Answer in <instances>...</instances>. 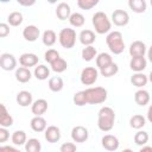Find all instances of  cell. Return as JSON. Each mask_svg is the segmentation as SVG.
Instances as JSON below:
<instances>
[{
	"label": "cell",
	"instance_id": "cell-1",
	"mask_svg": "<svg viewBox=\"0 0 152 152\" xmlns=\"http://www.w3.org/2000/svg\"><path fill=\"white\" fill-rule=\"evenodd\" d=\"M97 126L102 132H108L113 128L115 121V113L110 107H102L97 113Z\"/></svg>",
	"mask_w": 152,
	"mask_h": 152
},
{
	"label": "cell",
	"instance_id": "cell-2",
	"mask_svg": "<svg viewBox=\"0 0 152 152\" xmlns=\"http://www.w3.org/2000/svg\"><path fill=\"white\" fill-rule=\"evenodd\" d=\"M106 43L114 55H120L125 50V43L122 39V33L119 31H112L106 37Z\"/></svg>",
	"mask_w": 152,
	"mask_h": 152
},
{
	"label": "cell",
	"instance_id": "cell-3",
	"mask_svg": "<svg viewBox=\"0 0 152 152\" xmlns=\"http://www.w3.org/2000/svg\"><path fill=\"white\" fill-rule=\"evenodd\" d=\"M91 21H93V26H94L95 31L99 34H104V33H108L110 31L112 23L108 19V17H107V14L104 12H101V11L96 12L93 15Z\"/></svg>",
	"mask_w": 152,
	"mask_h": 152
},
{
	"label": "cell",
	"instance_id": "cell-4",
	"mask_svg": "<svg viewBox=\"0 0 152 152\" xmlns=\"http://www.w3.org/2000/svg\"><path fill=\"white\" fill-rule=\"evenodd\" d=\"M87 101L90 104H99L102 103L107 100V90L102 87H94V88H88L84 90Z\"/></svg>",
	"mask_w": 152,
	"mask_h": 152
},
{
	"label": "cell",
	"instance_id": "cell-5",
	"mask_svg": "<svg viewBox=\"0 0 152 152\" xmlns=\"http://www.w3.org/2000/svg\"><path fill=\"white\" fill-rule=\"evenodd\" d=\"M58 40L59 44L64 48V49H71L74 48L75 43H76V32L74 28H62L59 34H58Z\"/></svg>",
	"mask_w": 152,
	"mask_h": 152
},
{
	"label": "cell",
	"instance_id": "cell-6",
	"mask_svg": "<svg viewBox=\"0 0 152 152\" xmlns=\"http://www.w3.org/2000/svg\"><path fill=\"white\" fill-rule=\"evenodd\" d=\"M97 77H99V71L94 68V66H87L82 70L81 72V82L84 84V86H91L94 84L96 81H97Z\"/></svg>",
	"mask_w": 152,
	"mask_h": 152
},
{
	"label": "cell",
	"instance_id": "cell-7",
	"mask_svg": "<svg viewBox=\"0 0 152 152\" xmlns=\"http://www.w3.org/2000/svg\"><path fill=\"white\" fill-rule=\"evenodd\" d=\"M0 66L5 71L14 70L17 66V59L12 53H2L0 56Z\"/></svg>",
	"mask_w": 152,
	"mask_h": 152
},
{
	"label": "cell",
	"instance_id": "cell-8",
	"mask_svg": "<svg viewBox=\"0 0 152 152\" xmlns=\"http://www.w3.org/2000/svg\"><path fill=\"white\" fill-rule=\"evenodd\" d=\"M112 21L116 26H126L129 21V15L124 10H115L112 13Z\"/></svg>",
	"mask_w": 152,
	"mask_h": 152
},
{
	"label": "cell",
	"instance_id": "cell-9",
	"mask_svg": "<svg viewBox=\"0 0 152 152\" xmlns=\"http://www.w3.org/2000/svg\"><path fill=\"white\" fill-rule=\"evenodd\" d=\"M89 137L88 129L84 126H75L71 129V139L75 142H84Z\"/></svg>",
	"mask_w": 152,
	"mask_h": 152
},
{
	"label": "cell",
	"instance_id": "cell-10",
	"mask_svg": "<svg viewBox=\"0 0 152 152\" xmlns=\"http://www.w3.org/2000/svg\"><path fill=\"white\" fill-rule=\"evenodd\" d=\"M119 139L112 134H106L101 139V145L107 151H116L119 148Z\"/></svg>",
	"mask_w": 152,
	"mask_h": 152
},
{
	"label": "cell",
	"instance_id": "cell-11",
	"mask_svg": "<svg viewBox=\"0 0 152 152\" xmlns=\"http://www.w3.org/2000/svg\"><path fill=\"white\" fill-rule=\"evenodd\" d=\"M128 52L132 58L133 57H144V55L146 53V45L141 40H135L129 45Z\"/></svg>",
	"mask_w": 152,
	"mask_h": 152
},
{
	"label": "cell",
	"instance_id": "cell-12",
	"mask_svg": "<svg viewBox=\"0 0 152 152\" xmlns=\"http://www.w3.org/2000/svg\"><path fill=\"white\" fill-rule=\"evenodd\" d=\"M19 63L21 66L24 68H30V66H34L38 64V57L37 55L34 53H31V52H26V53H23L20 57H19Z\"/></svg>",
	"mask_w": 152,
	"mask_h": 152
},
{
	"label": "cell",
	"instance_id": "cell-13",
	"mask_svg": "<svg viewBox=\"0 0 152 152\" xmlns=\"http://www.w3.org/2000/svg\"><path fill=\"white\" fill-rule=\"evenodd\" d=\"M39 34H40V31L36 25H27L23 30V37L27 42H36L38 39Z\"/></svg>",
	"mask_w": 152,
	"mask_h": 152
},
{
	"label": "cell",
	"instance_id": "cell-14",
	"mask_svg": "<svg viewBox=\"0 0 152 152\" xmlns=\"http://www.w3.org/2000/svg\"><path fill=\"white\" fill-rule=\"evenodd\" d=\"M31 110L36 116H42L48 110V101L45 99H38L31 104Z\"/></svg>",
	"mask_w": 152,
	"mask_h": 152
},
{
	"label": "cell",
	"instance_id": "cell-15",
	"mask_svg": "<svg viewBox=\"0 0 152 152\" xmlns=\"http://www.w3.org/2000/svg\"><path fill=\"white\" fill-rule=\"evenodd\" d=\"M45 139L48 140V142H57L59 141L61 139V129L57 127V126H49L46 129H45Z\"/></svg>",
	"mask_w": 152,
	"mask_h": 152
},
{
	"label": "cell",
	"instance_id": "cell-16",
	"mask_svg": "<svg viewBox=\"0 0 152 152\" xmlns=\"http://www.w3.org/2000/svg\"><path fill=\"white\" fill-rule=\"evenodd\" d=\"M147 65V61L145 57H133L129 61V68L135 72H141Z\"/></svg>",
	"mask_w": 152,
	"mask_h": 152
},
{
	"label": "cell",
	"instance_id": "cell-17",
	"mask_svg": "<svg viewBox=\"0 0 152 152\" xmlns=\"http://www.w3.org/2000/svg\"><path fill=\"white\" fill-rule=\"evenodd\" d=\"M56 15L58 17V19L61 20H66L70 18L71 15V10H70V6L66 4V2H61L57 5V8H56Z\"/></svg>",
	"mask_w": 152,
	"mask_h": 152
},
{
	"label": "cell",
	"instance_id": "cell-18",
	"mask_svg": "<svg viewBox=\"0 0 152 152\" xmlns=\"http://www.w3.org/2000/svg\"><path fill=\"white\" fill-rule=\"evenodd\" d=\"M95 38H96L95 33L91 30H83V31H81V33L78 36L80 43L83 44L84 46H90L95 42Z\"/></svg>",
	"mask_w": 152,
	"mask_h": 152
},
{
	"label": "cell",
	"instance_id": "cell-19",
	"mask_svg": "<svg viewBox=\"0 0 152 152\" xmlns=\"http://www.w3.org/2000/svg\"><path fill=\"white\" fill-rule=\"evenodd\" d=\"M17 102L19 106L21 107H27L30 104H32V94L27 90H21L17 94V97H15Z\"/></svg>",
	"mask_w": 152,
	"mask_h": 152
},
{
	"label": "cell",
	"instance_id": "cell-20",
	"mask_svg": "<svg viewBox=\"0 0 152 152\" xmlns=\"http://www.w3.org/2000/svg\"><path fill=\"white\" fill-rule=\"evenodd\" d=\"M134 101L140 107L146 106L150 102V94H148V91L147 90H144V89H139L134 94Z\"/></svg>",
	"mask_w": 152,
	"mask_h": 152
},
{
	"label": "cell",
	"instance_id": "cell-21",
	"mask_svg": "<svg viewBox=\"0 0 152 152\" xmlns=\"http://www.w3.org/2000/svg\"><path fill=\"white\" fill-rule=\"evenodd\" d=\"M14 76H15V80H17L18 82H20V83H26V82H28V81L31 80V77H32L30 69L24 68V66L18 68V69L15 70V75H14Z\"/></svg>",
	"mask_w": 152,
	"mask_h": 152
},
{
	"label": "cell",
	"instance_id": "cell-22",
	"mask_svg": "<svg viewBox=\"0 0 152 152\" xmlns=\"http://www.w3.org/2000/svg\"><path fill=\"white\" fill-rule=\"evenodd\" d=\"M30 126H31V128L34 132H43V131H45L48 128L46 120L43 116H34V118H32V120L30 122Z\"/></svg>",
	"mask_w": 152,
	"mask_h": 152
},
{
	"label": "cell",
	"instance_id": "cell-23",
	"mask_svg": "<svg viewBox=\"0 0 152 152\" xmlns=\"http://www.w3.org/2000/svg\"><path fill=\"white\" fill-rule=\"evenodd\" d=\"M112 63H113V58H112V56H110L109 53L101 52V53H99L97 57H96V65H97V68H99L100 70L103 69V68H106V66H108V65L112 64Z\"/></svg>",
	"mask_w": 152,
	"mask_h": 152
},
{
	"label": "cell",
	"instance_id": "cell-24",
	"mask_svg": "<svg viewBox=\"0 0 152 152\" xmlns=\"http://www.w3.org/2000/svg\"><path fill=\"white\" fill-rule=\"evenodd\" d=\"M147 82H148V77L146 75H144L142 72H135L131 77V83L134 87H138V88H141V87L146 86Z\"/></svg>",
	"mask_w": 152,
	"mask_h": 152
},
{
	"label": "cell",
	"instance_id": "cell-25",
	"mask_svg": "<svg viewBox=\"0 0 152 152\" xmlns=\"http://www.w3.org/2000/svg\"><path fill=\"white\" fill-rule=\"evenodd\" d=\"M13 125V118L8 114L5 104H1V114H0V126L1 127H11Z\"/></svg>",
	"mask_w": 152,
	"mask_h": 152
},
{
	"label": "cell",
	"instance_id": "cell-26",
	"mask_svg": "<svg viewBox=\"0 0 152 152\" xmlns=\"http://www.w3.org/2000/svg\"><path fill=\"white\" fill-rule=\"evenodd\" d=\"M48 86H49V89H50L51 91H53V93H58V91H61V90L63 89L64 83H63L62 77H59V76H55V77H51V78L49 80Z\"/></svg>",
	"mask_w": 152,
	"mask_h": 152
},
{
	"label": "cell",
	"instance_id": "cell-27",
	"mask_svg": "<svg viewBox=\"0 0 152 152\" xmlns=\"http://www.w3.org/2000/svg\"><path fill=\"white\" fill-rule=\"evenodd\" d=\"M33 74H34V77H36L37 80L44 81V80H46V78L50 76V70H49V68H48L46 65L40 64V65H37V66L34 68Z\"/></svg>",
	"mask_w": 152,
	"mask_h": 152
},
{
	"label": "cell",
	"instance_id": "cell-28",
	"mask_svg": "<svg viewBox=\"0 0 152 152\" xmlns=\"http://www.w3.org/2000/svg\"><path fill=\"white\" fill-rule=\"evenodd\" d=\"M129 8L135 13H144L146 11V1L144 0H129L128 1Z\"/></svg>",
	"mask_w": 152,
	"mask_h": 152
},
{
	"label": "cell",
	"instance_id": "cell-29",
	"mask_svg": "<svg viewBox=\"0 0 152 152\" xmlns=\"http://www.w3.org/2000/svg\"><path fill=\"white\" fill-rule=\"evenodd\" d=\"M42 40H43V44L46 45V46H52L56 40H57V36L55 33V31L52 30H46L44 31L43 36H42Z\"/></svg>",
	"mask_w": 152,
	"mask_h": 152
},
{
	"label": "cell",
	"instance_id": "cell-30",
	"mask_svg": "<svg viewBox=\"0 0 152 152\" xmlns=\"http://www.w3.org/2000/svg\"><path fill=\"white\" fill-rule=\"evenodd\" d=\"M40 150H42L40 141L36 138L28 139L25 144V151L26 152H40Z\"/></svg>",
	"mask_w": 152,
	"mask_h": 152
},
{
	"label": "cell",
	"instance_id": "cell-31",
	"mask_svg": "<svg viewBox=\"0 0 152 152\" xmlns=\"http://www.w3.org/2000/svg\"><path fill=\"white\" fill-rule=\"evenodd\" d=\"M145 122H146L145 118H144L142 115H140V114H135V115H133V116L129 119V126H131L132 128H134V129H140V128H142V127L145 126Z\"/></svg>",
	"mask_w": 152,
	"mask_h": 152
},
{
	"label": "cell",
	"instance_id": "cell-32",
	"mask_svg": "<svg viewBox=\"0 0 152 152\" xmlns=\"http://www.w3.org/2000/svg\"><path fill=\"white\" fill-rule=\"evenodd\" d=\"M51 69H52V71H55V72H63V71H65L66 70V68H68V63H66V61L65 59H63L62 57H59V58H57L55 62H52L51 64Z\"/></svg>",
	"mask_w": 152,
	"mask_h": 152
},
{
	"label": "cell",
	"instance_id": "cell-33",
	"mask_svg": "<svg viewBox=\"0 0 152 152\" xmlns=\"http://www.w3.org/2000/svg\"><path fill=\"white\" fill-rule=\"evenodd\" d=\"M26 141H27V137H26V133L24 131H15V132H13V134H12V142L14 145L20 146V145L26 144Z\"/></svg>",
	"mask_w": 152,
	"mask_h": 152
},
{
	"label": "cell",
	"instance_id": "cell-34",
	"mask_svg": "<svg viewBox=\"0 0 152 152\" xmlns=\"http://www.w3.org/2000/svg\"><path fill=\"white\" fill-rule=\"evenodd\" d=\"M84 21H86L84 17H83L81 13H78V12L71 13V15H70V18H69V23H70L74 27H81V26H83V25H84Z\"/></svg>",
	"mask_w": 152,
	"mask_h": 152
},
{
	"label": "cell",
	"instance_id": "cell-35",
	"mask_svg": "<svg viewBox=\"0 0 152 152\" xmlns=\"http://www.w3.org/2000/svg\"><path fill=\"white\" fill-rule=\"evenodd\" d=\"M23 20H24L23 19V14L20 12H17V11L10 13V15L7 17V21H8V24L11 26H19L23 23Z\"/></svg>",
	"mask_w": 152,
	"mask_h": 152
},
{
	"label": "cell",
	"instance_id": "cell-36",
	"mask_svg": "<svg viewBox=\"0 0 152 152\" xmlns=\"http://www.w3.org/2000/svg\"><path fill=\"white\" fill-rule=\"evenodd\" d=\"M96 49L93 46V45H90V46H86L83 50H82V58H83V61H86V62H90V61H93L94 59V57H96Z\"/></svg>",
	"mask_w": 152,
	"mask_h": 152
},
{
	"label": "cell",
	"instance_id": "cell-37",
	"mask_svg": "<svg viewBox=\"0 0 152 152\" xmlns=\"http://www.w3.org/2000/svg\"><path fill=\"white\" fill-rule=\"evenodd\" d=\"M118 71H119V66H118L116 63L113 62V63L109 64L108 66L101 69V70H100V74H101L102 76H104V77H112V76H114L115 74H118Z\"/></svg>",
	"mask_w": 152,
	"mask_h": 152
},
{
	"label": "cell",
	"instance_id": "cell-38",
	"mask_svg": "<svg viewBox=\"0 0 152 152\" xmlns=\"http://www.w3.org/2000/svg\"><path fill=\"white\" fill-rule=\"evenodd\" d=\"M148 141V133L145 131H138L134 135V142L139 146L145 145Z\"/></svg>",
	"mask_w": 152,
	"mask_h": 152
},
{
	"label": "cell",
	"instance_id": "cell-39",
	"mask_svg": "<svg viewBox=\"0 0 152 152\" xmlns=\"http://www.w3.org/2000/svg\"><path fill=\"white\" fill-rule=\"evenodd\" d=\"M72 101H74V103L76 104V106H84V104H87L88 103V101H87V96H86V93H84V90H81V91H77L75 95H74V97H72Z\"/></svg>",
	"mask_w": 152,
	"mask_h": 152
},
{
	"label": "cell",
	"instance_id": "cell-40",
	"mask_svg": "<svg viewBox=\"0 0 152 152\" xmlns=\"http://www.w3.org/2000/svg\"><path fill=\"white\" fill-rule=\"evenodd\" d=\"M97 4H99V0H78L77 1V6L81 10H86V11L91 10Z\"/></svg>",
	"mask_w": 152,
	"mask_h": 152
},
{
	"label": "cell",
	"instance_id": "cell-41",
	"mask_svg": "<svg viewBox=\"0 0 152 152\" xmlns=\"http://www.w3.org/2000/svg\"><path fill=\"white\" fill-rule=\"evenodd\" d=\"M44 57H45V61L51 64V63L55 62L57 58H59V52H58L57 50H55V49H49V50L44 53Z\"/></svg>",
	"mask_w": 152,
	"mask_h": 152
},
{
	"label": "cell",
	"instance_id": "cell-42",
	"mask_svg": "<svg viewBox=\"0 0 152 152\" xmlns=\"http://www.w3.org/2000/svg\"><path fill=\"white\" fill-rule=\"evenodd\" d=\"M61 152H76V145L74 142H64L61 145Z\"/></svg>",
	"mask_w": 152,
	"mask_h": 152
},
{
	"label": "cell",
	"instance_id": "cell-43",
	"mask_svg": "<svg viewBox=\"0 0 152 152\" xmlns=\"http://www.w3.org/2000/svg\"><path fill=\"white\" fill-rule=\"evenodd\" d=\"M8 33H10V26H8V24L1 23L0 24V37L1 38H5L6 36H8Z\"/></svg>",
	"mask_w": 152,
	"mask_h": 152
},
{
	"label": "cell",
	"instance_id": "cell-44",
	"mask_svg": "<svg viewBox=\"0 0 152 152\" xmlns=\"http://www.w3.org/2000/svg\"><path fill=\"white\" fill-rule=\"evenodd\" d=\"M8 138H10V133H8L7 128L1 127L0 128V142H5Z\"/></svg>",
	"mask_w": 152,
	"mask_h": 152
},
{
	"label": "cell",
	"instance_id": "cell-45",
	"mask_svg": "<svg viewBox=\"0 0 152 152\" xmlns=\"http://www.w3.org/2000/svg\"><path fill=\"white\" fill-rule=\"evenodd\" d=\"M0 152H21V151H19L18 148H15L13 146H1Z\"/></svg>",
	"mask_w": 152,
	"mask_h": 152
},
{
	"label": "cell",
	"instance_id": "cell-46",
	"mask_svg": "<svg viewBox=\"0 0 152 152\" xmlns=\"http://www.w3.org/2000/svg\"><path fill=\"white\" fill-rule=\"evenodd\" d=\"M34 0H31V1H23V0H18V4L19 5H23V6H32L34 5Z\"/></svg>",
	"mask_w": 152,
	"mask_h": 152
},
{
	"label": "cell",
	"instance_id": "cell-47",
	"mask_svg": "<svg viewBox=\"0 0 152 152\" xmlns=\"http://www.w3.org/2000/svg\"><path fill=\"white\" fill-rule=\"evenodd\" d=\"M147 119H148V121L150 122H152V104L148 107V109H147Z\"/></svg>",
	"mask_w": 152,
	"mask_h": 152
},
{
	"label": "cell",
	"instance_id": "cell-48",
	"mask_svg": "<svg viewBox=\"0 0 152 152\" xmlns=\"http://www.w3.org/2000/svg\"><path fill=\"white\" fill-rule=\"evenodd\" d=\"M139 152H152V147L151 146H144L142 148H140Z\"/></svg>",
	"mask_w": 152,
	"mask_h": 152
},
{
	"label": "cell",
	"instance_id": "cell-49",
	"mask_svg": "<svg viewBox=\"0 0 152 152\" xmlns=\"http://www.w3.org/2000/svg\"><path fill=\"white\" fill-rule=\"evenodd\" d=\"M147 57H148V61L152 63V45L150 46V49H148V51H147Z\"/></svg>",
	"mask_w": 152,
	"mask_h": 152
},
{
	"label": "cell",
	"instance_id": "cell-50",
	"mask_svg": "<svg viewBox=\"0 0 152 152\" xmlns=\"http://www.w3.org/2000/svg\"><path fill=\"white\" fill-rule=\"evenodd\" d=\"M148 81L152 83V70H151V72H150V75H148Z\"/></svg>",
	"mask_w": 152,
	"mask_h": 152
},
{
	"label": "cell",
	"instance_id": "cell-51",
	"mask_svg": "<svg viewBox=\"0 0 152 152\" xmlns=\"http://www.w3.org/2000/svg\"><path fill=\"white\" fill-rule=\"evenodd\" d=\"M121 152H133V151L129 150V148H126V150H124V151H121Z\"/></svg>",
	"mask_w": 152,
	"mask_h": 152
},
{
	"label": "cell",
	"instance_id": "cell-52",
	"mask_svg": "<svg viewBox=\"0 0 152 152\" xmlns=\"http://www.w3.org/2000/svg\"><path fill=\"white\" fill-rule=\"evenodd\" d=\"M151 6H152V0H151Z\"/></svg>",
	"mask_w": 152,
	"mask_h": 152
}]
</instances>
